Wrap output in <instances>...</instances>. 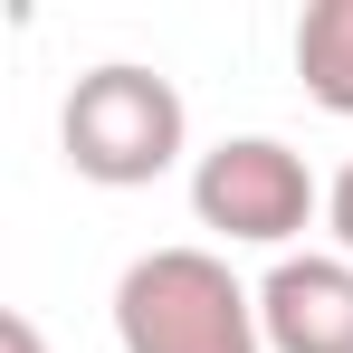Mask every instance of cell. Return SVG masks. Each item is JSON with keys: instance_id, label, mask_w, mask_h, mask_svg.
<instances>
[{"instance_id": "cell-5", "label": "cell", "mask_w": 353, "mask_h": 353, "mask_svg": "<svg viewBox=\"0 0 353 353\" xmlns=\"http://www.w3.org/2000/svg\"><path fill=\"white\" fill-rule=\"evenodd\" d=\"M296 77L325 115H353V0H305L296 19Z\"/></svg>"}, {"instance_id": "cell-1", "label": "cell", "mask_w": 353, "mask_h": 353, "mask_svg": "<svg viewBox=\"0 0 353 353\" xmlns=\"http://www.w3.org/2000/svg\"><path fill=\"white\" fill-rule=\"evenodd\" d=\"M115 344L124 353H268L258 287H239L220 248H143L115 277Z\"/></svg>"}, {"instance_id": "cell-6", "label": "cell", "mask_w": 353, "mask_h": 353, "mask_svg": "<svg viewBox=\"0 0 353 353\" xmlns=\"http://www.w3.org/2000/svg\"><path fill=\"white\" fill-rule=\"evenodd\" d=\"M325 230H334V248L353 258V163L334 172V191H325Z\"/></svg>"}, {"instance_id": "cell-3", "label": "cell", "mask_w": 353, "mask_h": 353, "mask_svg": "<svg viewBox=\"0 0 353 353\" xmlns=\"http://www.w3.org/2000/svg\"><path fill=\"white\" fill-rule=\"evenodd\" d=\"M325 191L305 172V153L277 143V134H230L191 163V220L210 239H239V248H287L296 230H315Z\"/></svg>"}, {"instance_id": "cell-4", "label": "cell", "mask_w": 353, "mask_h": 353, "mask_svg": "<svg viewBox=\"0 0 353 353\" xmlns=\"http://www.w3.org/2000/svg\"><path fill=\"white\" fill-rule=\"evenodd\" d=\"M258 325L268 353H353V258L344 248H305L258 277Z\"/></svg>"}, {"instance_id": "cell-7", "label": "cell", "mask_w": 353, "mask_h": 353, "mask_svg": "<svg viewBox=\"0 0 353 353\" xmlns=\"http://www.w3.org/2000/svg\"><path fill=\"white\" fill-rule=\"evenodd\" d=\"M0 353H48V344H39V315L10 305V315H0Z\"/></svg>"}, {"instance_id": "cell-2", "label": "cell", "mask_w": 353, "mask_h": 353, "mask_svg": "<svg viewBox=\"0 0 353 353\" xmlns=\"http://www.w3.org/2000/svg\"><path fill=\"white\" fill-rule=\"evenodd\" d=\"M181 86L163 67H134V58H105L67 86L58 105V143H67V172L96 181V191H143L181 163Z\"/></svg>"}]
</instances>
